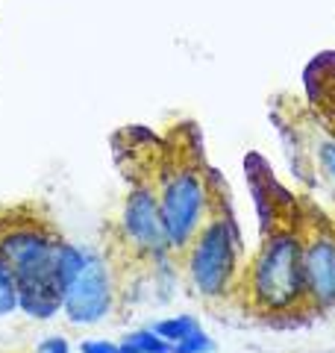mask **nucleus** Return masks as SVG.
<instances>
[{
	"mask_svg": "<svg viewBox=\"0 0 335 353\" xmlns=\"http://www.w3.org/2000/svg\"><path fill=\"white\" fill-rule=\"evenodd\" d=\"M303 271L312 312L335 306V227L303 218Z\"/></svg>",
	"mask_w": 335,
	"mask_h": 353,
	"instance_id": "nucleus-6",
	"label": "nucleus"
},
{
	"mask_svg": "<svg viewBox=\"0 0 335 353\" xmlns=\"http://www.w3.org/2000/svg\"><path fill=\"white\" fill-rule=\"evenodd\" d=\"M183 262L185 280L192 285V292L197 297H203L206 303L227 301L236 292L238 283V236L236 224L230 218L227 201L215 194L206 221L200 224L194 239L188 241V248L183 250V256L176 259Z\"/></svg>",
	"mask_w": 335,
	"mask_h": 353,
	"instance_id": "nucleus-4",
	"label": "nucleus"
},
{
	"mask_svg": "<svg viewBox=\"0 0 335 353\" xmlns=\"http://www.w3.org/2000/svg\"><path fill=\"white\" fill-rule=\"evenodd\" d=\"M194 330H197V324L192 321V318H176V321L159 324L156 327V333H159L162 339H168V341H183L188 333H194Z\"/></svg>",
	"mask_w": 335,
	"mask_h": 353,
	"instance_id": "nucleus-9",
	"label": "nucleus"
},
{
	"mask_svg": "<svg viewBox=\"0 0 335 353\" xmlns=\"http://www.w3.org/2000/svg\"><path fill=\"white\" fill-rule=\"evenodd\" d=\"M130 176H139L153 189L168 230V241H171V256L180 259L188 241L206 221L218 194V183L209 176L200 153L176 145L159 153L150 165H141Z\"/></svg>",
	"mask_w": 335,
	"mask_h": 353,
	"instance_id": "nucleus-3",
	"label": "nucleus"
},
{
	"mask_svg": "<svg viewBox=\"0 0 335 353\" xmlns=\"http://www.w3.org/2000/svg\"><path fill=\"white\" fill-rule=\"evenodd\" d=\"M127 347L132 353H168V345L162 341L159 333H139L127 341Z\"/></svg>",
	"mask_w": 335,
	"mask_h": 353,
	"instance_id": "nucleus-8",
	"label": "nucleus"
},
{
	"mask_svg": "<svg viewBox=\"0 0 335 353\" xmlns=\"http://www.w3.org/2000/svg\"><path fill=\"white\" fill-rule=\"evenodd\" d=\"M21 303L18 297V285L12 280V274L3 268V262H0V315H9L12 309Z\"/></svg>",
	"mask_w": 335,
	"mask_h": 353,
	"instance_id": "nucleus-7",
	"label": "nucleus"
},
{
	"mask_svg": "<svg viewBox=\"0 0 335 353\" xmlns=\"http://www.w3.org/2000/svg\"><path fill=\"white\" fill-rule=\"evenodd\" d=\"M209 347H212L209 339L200 333V330H194V333H188L174 350H176V353H200V350H209Z\"/></svg>",
	"mask_w": 335,
	"mask_h": 353,
	"instance_id": "nucleus-10",
	"label": "nucleus"
},
{
	"mask_svg": "<svg viewBox=\"0 0 335 353\" xmlns=\"http://www.w3.org/2000/svg\"><path fill=\"white\" fill-rule=\"evenodd\" d=\"M85 353H132L127 345L115 347V345H85Z\"/></svg>",
	"mask_w": 335,
	"mask_h": 353,
	"instance_id": "nucleus-12",
	"label": "nucleus"
},
{
	"mask_svg": "<svg viewBox=\"0 0 335 353\" xmlns=\"http://www.w3.org/2000/svg\"><path fill=\"white\" fill-rule=\"evenodd\" d=\"M121 301H124V289L106 256H83L80 268L65 285L62 306L74 324H94L115 312Z\"/></svg>",
	"mask_w": 335,
	"mask_h": 353,
	"instance_id": "nucleus-5",
	"label": "nucleus"
},
{
	"mask_svg": "<svg viewBox=\"0 0 335 353\" xmlns=\"http://www.w3.org/2000/svg\"><path fill=\"white\" fill-rule=\"evenodd\" d=\"M321 168L329 180H335V141H323L321 145Z\"/></svg>",
	"mask_w": 335,
	"mask_h": 353,
	"instance_id": "nucleus-11",
	"label": "nucleus"
},
{
	"mask_svg": "<svg viewBox=\"0 0 335 353\" xmlns=\"http://www.w3.org/2000/svg\"><path fill=\"white\" fill-rule=\"evenodd\" d=\"M262 212V245L238 274L236 294L250 315L285 318L312 312L303 271V212L288 194L276 201L279 185H256Z\"/></svg>",
	"mask_w": 335,
	"mask_h": 353,
	"instance_id": "nucleus-1",
	"label": "nucleus"
},
{
	"mask_svg": "<svg viewBox=\"0 0 335 353\" xmlns=\"http://www.w3.org/2000/svg\"><path fill=\"white\" fill-rule=\"evenodd\" d=\"M0 262L12 274L30 315L48 318L65 301V285L83 253L65 241L50 209L39 201L0 206Z\"/></svg>",
	"mask_w": 335,
	"mask_h": 353,
	"instance_id": "nucleus-2",
	"label": "nucleus"
}]
</instances>
